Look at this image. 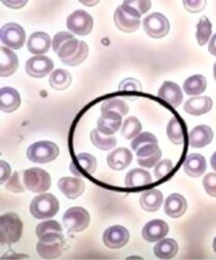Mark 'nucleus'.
<instances>
[{
  "label": "nucleus",
  "instance_id": "nucleus-1",
  "mask_svg": "<svg viewBox=\"0 0 216 260\" xmlns=\"http://www.w3.org/2000/svg\"><path fill=\"white\" fill-rule=\"evenodd\" d=\"M131 147L136 152L137 162L143 168L156 167L160 161L162 152L158 146L157 138L151 133H142L133 139Z\"/></svg>",
  "mask_w": 216,
  "mask_h": 260
},
{
  "label": "nucleus",
  "instance_id": "nucleus-2",
  "mask_svg": "<svg viewBox=\"0 0 216 260\" xmlns=\"http://www.w3.org/2000/svg\"><path fill=\"white\" fill-rule=\"evenodd\" d=\"M37 245L38 254L44 259H55L59 257L66 249V240L62 231H52L40 236Z\"/></svg>",
  "mask_w": 216,
  "mask_h": 260
},
{
  "label": "nucleus",
  "instance_id": "nucleus-3",
  "mask_svg": "<svg viewBox=\"0 0 216 260\" xmlns=\"http://www.w3.org/2000/svg\"><path fill=\"white\" fill-rule=\"evenodd\" d=\"M23 232V223L15 212H8L0 219V240L3 245L16 244Z\"/></svg>",
  "mask_w": 216,
  "mask_h": 260
},
{
  "label": "nucleus",
  "instance_id": "nucleus-4",
  "mask_svg": "<svg viewBox=\"0 0 216 260\" xmlns=\"http://www.w3.org/2000/svg\"><path fill=\"white\" fill-rule=\"evenodd\" d=\"M30 213L37 220H49L59 210V202L52 193H41L32 199Z\"/></svg>",
  "mask_w": 216,
  "mask_h": 260
},
{
  "label": "nucleus",
  "instance_id": "nucleus-5",
  "mask_svg": "<svg viewBox=\"0 0 216 260\" xmlns=\"http://www.w3.org/2000/svg\"><path fill=\"white\" fill-rule=\"evenodd\" d=\"M141 14L128 4L124 2L115 12L114 20L117 27L124 32H134L140 26Z\"/></svg>",
  "mask_w": 216,
  "mask_h": 260
},
{
  "label": "nucleus",
  "instance_id": "nucleus-6",
  "mask_svg": "<svg viewBox=\"0 0 216 260\" xmlns=\"http://www.w3.org/2000/svg\"><path fill=\"white\" fill-rule=\"evenodd\" d=\"M52 48L62 63H66L80 48V41L70 32L61 31L54 36Z\"/></svg>",
  "mask_w": 216,
  "mask_h": 260
},
{
  "label": "nucleus",
  "instance_id": "nucleus-7",
  "mask_svg": "<svg viewBox=\"0 0 216 260\" xmlns=\"http://www.w3.org/2000/svg\"><path fill=\"white\" fill-rule=\"evenodd\" d=\"M27 157L35 164H47L55 160L59 155V148L56 144L48 141L37 142L27 149Z\"/></svg>",
  "mask_w": 216,
  "mask_h": 260
},
{
  "label": "nucleus",
  "instance_id": "nucleus-8",
  "mask_svg": "<svg viewBox=\"0 0 216 260\" xmlns=\"http://www.w3.org/2000/svg\"><path fill=\"white\" fill-rule=\"evenodd\" d=\"M24 186L35 193L47 191L51 186V177L49 173L40 168H30L23 172Z\"/></svg>",
  "mask_w": 216,
  "mask_h": 260
},
{
  "label": "nucleus",
  "instance_id": "nucleus-9",
  "mask_svg": "<svg viewBox=\"0 0 216 260\" xmlns=\"http://www.w3.org/2000/svg\"><path fill=\"white\" fill-rule=\"evenodd\" d=\"M90 213L82 207L75 206L69 208L63 214L62 223L71 232H81L90 225Z\"/></svg>",
  "mask_w": 216,
  "mask_h": 260
},
{
  "label": "nucleus",
  "instance_id": "nucleus-10",
  "mask_svg": "<svg viewBox=\"0 0 216 260\" xmlns=\"http://www.w3.org/2000/svg\"><path fill=\"white\" fill-rule=\"evenodd\" d=\"M143 29L146 34L153 39H161L169 31V22L161 13H152L143 19Z\"/></svg>",
  "mask_w": 216,
  "mask_h": 260
},
{
  "label": "nucleus",
  "instance_id": "nucleus-11",
  "mask_svg": "<svg viewBox=\"0 0 216 260\" xmlns=\"http://www.w3.org/2000/svg\"><path fill=\"white\" fill-rule=\"evenodd\" d=\"M0 38L5 47L10 49H20L25 44V30L17 23H8L2 27Z\"/></svg>",
  "mask_w": 216,
  "mask_h": 260
},
{
  "label": "nucleus",
  "instance_id": "nucleus-12",
  "mask_svg": "<svg viewBox=\"0 0 216 260\" xmlns=\"http://www.w3.org/2000/svg\"><path fill=\"white\" fill-rule=\"evenodd\" d=\"M94 26L93 17L82 10L73 12L67 20V27L77 36H88Z\"/></svg>",
  "mask_w": 216,
  "mask_h": 260
},
{
  "label": "nucleus",
  "instance_id": "nucleus-13",
  "mask_svg": "<svg viewBox=\"0 0 216 260\" xmlns=\"http://www.w3.org/2000/svg\"><path fill=\"white\" fill-rule=\"evenodd\" d=\"M53 67L54 63L51 58L45 55H37L27 60L25 70L31 77L43 78L49 75V73L53 70Z\"/></svg>",
  "mask_w": 216,
  "mask_h": 260
},
{
  "label": "nucleus",
  "instance_id": "nucleus-14",
  "mask_svg": "<svg viewBox=\"0 0 216 260\" xmlns=\"http://www.w3.org/2000/svg\"><path fill=\"white\" fill-rule=\"evenodd\" d=\"M130 238L129 231L120 225L107 228L103 234V243L110 249H121L125 247Z\"/></svg>",
  "mask_w": 216,
  "mask_h": 260
},
{
  "label": "nucleus",
  "instance_id": "nucleus-15",
  "mask_svg": "<svg viewBox=\"0 0 216 260\" xmlns=\"http://www.w3.org/2000/svg\"><path fill=\"white\" fill-rule=\"evenodd\" d=\"M97 169V159L90 153H80L70 165V170L76 177L93 175Z\"/></svg>",
  "mask_w": 216,
  "mask_h": 260
},
{
  "label": "nucleus",
  "instance_id": "nucleus-16",
  "mask_svg": "<svg viewBox=\"0 0 216 260\" xmlns=\"http://www.w3.org/2000/svg\"><path fill=\"white\" fill-rule=\"evenodd\" d=\"M169 227L166 222L162 220H153L147 223L141 231V235L145 241L149 243L160 242L167 235Z\"/></svg>",
  "mask_w": 216,
  "mask_h": 260
},
{
  "label": "nucleus",
  "instance_id": "nucleus-17",
  "mask_svg": "<svg viewBox=\"0 0 216 260\" xmlns=\"http://www.w3.org/2000/svg\"><path fill=\"white\" fill-rule=\"evenodd\" d=\"M122 126V116L115 112L101 113L97 122V129L103 135L114 136Z\"/></svg>",
  "mask_w": 216,
  "mask_h": 260
},
{
  "label": "nucleus",
  "instance_id": "nucleus-18",
  "mask_svg": "<svg viewBox=\"0 0 216 260\" xmlns=\"http://www.w3.org/2000/svg\"><path fill=\"white\" fill-rule=\"evenodd\" d=\"M158 97L174 107H178L183 101L181 88L172 81L163 82L158 91Z\"/></svg>",
  "mask_w": 216,
  "mask_h": 260
},
{
  "label": "nucleus",
  "instance_id": "nucleus-19",
  "mask_svg": "<svg viewBox=\"0 0 216 260\" xmlns=\"http://www.w3.org/2000/svg\"><path fill=\"white\" fill-rule=\"evenodd\" d=\"M183 169L189 177L199 178L207 169L206 159L203 155L198 153L188 154L184 160Z\"/></svg>",
  "mask_w": 216,
  "mask_h": 260
},
{
  "label": "nucleus",
  "instance_id": "nucleus-20",
  "mask_svg": "<svg viewBox=\"0 0 216 260\" xmlns=\"http://www.w3.org/2000/svg\"><path fill=\"white\" fill-rule=\"evenodd\" d=\"M133 160L131 151L127 148H118L107 156V164L115 171H123Z\"/></svg>",
  "mask_w": 216,
  "mask_h": 260
},
{
  "label": "nucleus",
  "instance_id": "nucleus-21",
  "mask_svg": "<svg viewBox=\"0 0 216 260\" xmlns=\"http://www.w3.org/2000/svg\"><path fill=\"white\" fill-rule=\"evenodd\" d=\"M58 188L69 199L80 197L85 189L84 182L75 177H62L58 181Z\"/></svg>",
  "mask_w": 216,
  "mask_h": 260
},
{
  "label": "nucleus",
  "instance_id": "nucleus-22",
  "mask_svg": "<svg viewBox=\"0 0 216 260\" xmlns=\"http://www.w3.org/2000/svg\"><path fill=\"white\" fill-rule=\"evenodd\" d=\"M0 75L3 77H9L13 75L18 67H19V59L17 54L11 50L3 46L0 48Z\"/></svg>",
  "mask_w": 216,
  "mask_h": 260
},
{
  "label": "nucleus",
  "instance_id": "nucleus-23",
  "mask_svg": "<svg viewBox=\"0 0 216 260\" xmlns=\"http://www.w3.org/2000/svg\"><path fill=\"white\" fill-rule=\"evenodd\" d=\"M187 209L186 199L180 193H171L165 200L164 212L172 219L182 216Z\"/></svg>",
  "mask_w": 216,
  "mask_h": 260
},
{
  "label": "nucleus",
  "instance_id": "nucleus-24",
  "mask_svg": "<svg viewBox=\"0 0 216 260\" xmlns=\"http://www.w3.org/2000/svg\"><path fill=\"white\" fill-rule=\"evenodd\" d=\"M51 46V39L46 32H33L27 42V49L30 53L43 55L49 51Z\"/></svg>",
  "mask_w": 216,
  "mask_h": 260
},
{
  "label": "nucleus",
  "instance_id": "nucleus-25",
  "mask_svg": "<svg viewBox=\"0 0 216 260\" xmlns=\"http://www.w3.org/2000/svg\"><path fill=\"white\" fill-rule=\"evenodd\" d=\"M212 99L208 96H199L188 99L184 104V111L192 116H201L211 111Z\"/></svg>",
  "mask_w": 216,
  "mask_h": 260
},
{
  "label": "nucleus",
  "instance_id": "nucleus-26",
  "mask_svg": "<svg viewBox=\"0 0 216 260\" xmlns=\"http://www.w3.org/2000/svg\"><path fill=\"white\" fill-rule=\"evenodd\" d=\"M212 129L207 125L194 127L189 134V145L192 148H203L208 146L213 140Z\"/></svg>",
  "mask_w": 216,
  "mask_h": 260
},
{
  "label": "nucleus",
  "instance_id": "nucleus-27",
  "mask_svg": "<svg viewBox=\"0 0 216 260\" xmlns=\"http://www.w3.org/2000/svg\"><path fill=\"white\" fill-rule=\"evenodd\" d=\"M163 202V194L159 189L152 188L141 193L139 198L140 207L148 212L157 211Z\"/></svg>",
  "mask_w": 216,
  "mask_h": 260
},
{
  "label": "nucleus",
  "instance_id": "nucleus-28",
  "mask_svg": "<svg viewBox=\"0 0 216 260\" xmlns=\"http://www.w3.org/2000/svg\"><path fill=\"white\" fill-rule=\"evenodd\" d=\"M21 98L17 90L5 86L0 91V107L4 113H13L20 106Z\"/></svg>",
  "mask_w": 216,
  "mask_h": 260
},
{
  "label": "nucleus",
  "instance_id": "nucleus-29",
  "mask_svg": "<svg viewBox=\"0 0 216 260\" xmlns=\"http://www.w3.org/2000/svg\"><path fill=\"white\" fill-rule=\"evenodd\" d=\"M153 182L152 176L150 173L142 169H133L130 172H128L125 179V184L128 187L137 188L141 186L149 185Z\"/></svg>",
  "mask_w": 216,
  "mask_h": 260
},
{
  "label": "nucleus",
  "instance_id": "nucleus-30",
  "mask_svg": "<svg viewBox=\"0 0 216 260\" xmlns=\"http://www.w3.org/2000/svg\"><path fill=\"white\" fill-rule=\"evenodd\" d=\"M179 251L178 243L172 238H163L154 247V254L157 258L168 260L172 259Z\"/></svg>",
  "mask_w": 216,
  "mask_h": 260
},
{
  "label": "nucleus",
  "instance_id": "nucleus-31",
  "mask_svg": "<svg viewBox=\"0 0 216 260\" xmlns=\"http://www.w3.org/2000/svg\"><path fill=\"white\" fill-rule=\"evenodd\" d=\"M166 135L170 142L175 145H183L185 142L186 130L184 124L176 117L170 119L167 124Z\"/></svg>",
  "mask_w": 216,
  "mask_h": 260
},
{
  "label": "nucleus",
  "instance_id": "nucleus-32",
  "mask_svg": "<svg viewBox=\"0 0 216 260\" xmlns=\"http://www.w3.org/2000/svg\"><path fill=\"white\" fill-rule=\"evenodd\" d=\"M207 89V80L206 77L201 74H196L188 77L184 84L183 90L189 96H198L203 94Z\"/></svg>",
  "mask_w": 216,
  "mask_h": 260
},
{
  "label": "nucleus",
  "instance_id": "nucleus-33",
  "mask_svg": "<svg viewBox=\"0 0 216 260\" xmlns=\"http://www.w3.org/2000/svg\"><path fill=\"white\" fill-rule=\"evenodd\" d=\"M72 82V76L69 71L63 69L54 70L49 77V84L51 88L57 91L68 89Z\"/></svg>",
  "mask_w": 216,
  "mask_h": 260
},
{
  "label": "nucleus",
  "instance_id": "nucleus-34",
  "mask_svg": "<svg viewBox=\"0 0 216 260\" xmlns=\"http://www.w3.org/2000/svg\"><path fill=\"white\" fill-rule=\"evenodd\" d=\"M91 141L95 147L105 151L115 148L117 145V139L115 137L103 135L98 129H94L91 133Z\"/></svg>",
  "mask_w": 216,
  "mask_h": 260
},
{
  "label": "nucleus",
  "instance_id": "nucleus-35",
  "mask_svg": "<svg viewBox=\"0 0 216 260\" xmlns=\"http://www.w3.org/2000/svg\"><path fill=\"white\" fill-rule=\"evenodd\" d=\"M141 123L135 117H130L124 121L121 135L126 140H132L135 139L141 132Z\"/></svg>",
  "mask_w": 216,
  "mask_h": 260
},
{
  "label": "nucleus",
  "instance_id": "nucleus-36",
  "mask_svg": "<svg viewBox=\"0 0 216 260\" xmlns=\"http://www.w3.org/2000/svg\"><path fill=\"white\" fill-rule=\"evenodd\" d=\"M211 34H212V24L210 22V20L206 16L201 17L197 25V34H196L198 44L200 46L206 45L211 37Z\"/></svg>",
  "mask_w": 216,
  "mask_h": 260
},
{
  "label": "nucleus",
  "instance_id": "nucleus-37",
  "mask_svg": "<svg viewBox=\"0 0 216 260\" xmlns=\"http://www.w3.org/2000/svg\"><path fill=\"white\" fill-rule=\"evenodd\" d=\"M104 112H115L123 117L128 114L129 106L125 101L119 98H112L103 102L101 106V113Z\"/></svg>",
  "mask_w": 216,
  "mask_h": 260
},
{
  "label": "nucleus",
  "instance_id": "nucleus-38",
  "mask_svg": "<svg viewBox=\"0 0 216 260\" xmlns=\"http://www.w3.org/2000/svg\"><path fill=\"white\" fill-rule=\"evenodd\" d=\"M171 170H172V162L169 159L160 160L154 169V174L157 179H162L169 174Z\"/></svg>",
  "mask_w": 216,
  "mask_h": 260
},
{
  "label": "nucleus",
  "instance_id": "nucleus-39",
  "mask_svg": "<svg viewBox=\"0 0 216 260\" xmlns=\"http://www.w3.org/2000/svg\"><path fill=\"white\" fill-rule=\"evenodd\" d=\"M203 185L209 196L216 198V173H208L203 179Z\"/></svg>",
  "mask_w": 216,
  "mask_h": 260
},
{
  "label": "nucleus",
  "instance_id": "nucleus-40",
  "mask_svg": "<svg viewBox=\"0 0 216 260\" xmlns=\"http://www.w3.org/2000/svg\"><path fill=\"white\" fill-rule=\"evenodd\" d=\"M6 187H7V189H9L13 192H22V191H24L25 187L23 186L22 182H21L19 172H15L14 174L10 177V179L7 181Z\"/></svg>",
  "mask_w": 216,
  "mask_h": 260
},
{
  "label": "nucleus",
  "instance_id": "nucleus-41",
  "mask_svg": "<svg viewBox=\"0 0 216 260\" xmlns=\"http://www.w3.org/2000/svg\"><path fill=\"white\" fill-rule=\"evenodd\" d=\"M119 91L123 92H141V83L134 78H127L120 83Z\"/></svg>",
  "mask_w": 216,
  "mask_h": 260
},
{
  "label": "nucleus",
  "instance_id": "nucleus-42",
  "mask_svg": "<svg viewBox=\"0 0 216 260\" xmlns=\"http://www.w3.org/2000/svg\"><path fill=\"white\" fill-rule=\"evenodd\" d=\"M184 8L189 12V13H199L205 9L207 6L206 2H188V0H185L183 2Z\"/></svg>",
  "mask_w": 216,
  "mask_h": 260
},
{
  "label": "nucleus",
  "instance_id": "nucleus-43",
  "mask_svg": "<svg viewBox=\"0 0 216 260\" xmlns=\"http://www.w3.org/2000/svg\"><path fill=\"white\" fill-rule=\"evenodd\" d=\"M128 4L136 9L141 15L146 14L151 8V2H128Z\"/></svg>",
  "mask_w": 216,
  "mask_h": 260
},
{
  "label": "nucleus",
  "instance_id": "nucleus-44",
  "mask_svg": "<svg viewBox=\"0 0 216 260\" xmlns=\"http://www.w3.org/2000/svg\"><path fill=\"white\" fill-rule=\"evenodd\" d=\"M0 175H2V182L4 183L5 181H8L11 177V167L8 162H6L5 160L0 161Z\"/></svg>",
  "mask_w": 216,
  "mask_h": 260
},
{
  "label": "nucleus",
  "instance_id": "nucleus-45",
  "mask_svg": "<svg viewBox=\"0 0 216 260\" xmlns=\"http://www.w3.org/2000/svg\"><path fill=\"white\" fill-rule=\"evenodd\" d=\"M3 4L12 9H20V8L26 6L27 2H23V0L22 2H6V0H4Z\"/></svg>",
  "mask_w": 216,
  "mask_h": 260
},
{
  "label": "nucleus",
  "instance_id": "nucleus-46",
  "mask_svg": "<svg viewBox=\"0 0 216 260\" xmlns=\"http://www.w3.org/2000/svg\"><path fill=\"white\" fill-rule=\"evenodd\" d=\"M208 50L209 52L216 56V34L212 37V39L210 40V43H209V46H208Z\"/></svg>",
  "mask_w": 216,
  "mask_h": 260
},
{
  "label": "nucleus",
  "instance_id": "nucleus-47",
  "mask_svg": "<svg viewBox=\"0 0 216 260\" xmlns=\"http://www.w3.org/2000/svg\"><path fill=\"white\" fill-rule=\"evenodd\" d=\"M211 167L216 172V152L211 156Z\"/></svg>",
  "mask_w": 216,
  "mask_h": 260
},
{
  "label": "nucleus",
  "instance_id": "nucleus-48",
  "mask_svg": "<svg viewBox=\"0 0 216 260\" xmlns=\"http://www.w3.org/2000/svg\"><path fill=\"white\" fill-rule=\"evenodd\" d=\"M82 5L84 6H95L97 5L99 2H80Z\"/></svg>",
  "mask_w": 216,
  "mask_h": 260
},
{
  "label": "nucleus",
  "instance_id": "nucleus-49",
  "mask_svg": "<svg viewBox=\"0 0 216 260\" xmlns=\"http://www.w3.org/2000/svg\"><path fill=\"white\" fill-rule=\"evenodd\" d=\"M213 76H214V79L216 81V62L214 63V66H213Z\"/></svg>",
  "mask_w": 216,
  "mask_h": 260
},
{
  "label": "nucleus",
  "instance_id": "nucleus-50",
  "mask_svg": "<svg viewBox=\"0 0 216 260\" xmlns=\"http://www.w3.org/2000/svg\"><path fill=\"white\" fill-rule=\"evenodd\" d=\"M213 249H214V251L216 253V237L214 238V241H213Z\"/></svg>",
  "mask_w": 216,
  "mask_h": 260
}]
</instances>
